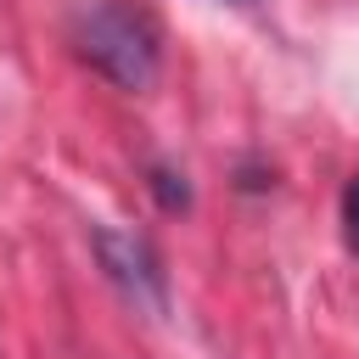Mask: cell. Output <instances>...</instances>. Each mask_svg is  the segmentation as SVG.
<instances>
[{"instance_id":"1","label":"cell","mask_w":359,"mask_h":359,"mask_svg":"<svg viewBox=\"0 0 359 359\" xmlns=\"http://www.w3.org/2000/svg\"><path fill=\"white\" fill-rule=\"evenodd\" d=\"M73 50L118 90H151L163 73V22L140 0H90L73 17Z\"/></svg>"},{"instance_id":"2","label":"cell","mask_w":359,"mask_h":359,"mask_svg":"<svg viewBox=\"0 0 359 359\" xmlns=\"http://www.w3.org/2000/svg\"><path fill=\"white\" fill-rule=\"evenodd\" d=\"M95 252H101V269H107L135 303L163 309V264H157V252H151L140 236H129V230H95Z\"/></svg>"},{"instance_id":"3","label":"cell","mask_w":359,"mask_h":359,"mask_svg":"<svg viewBox=\"0 0 359 359\" xmlns=\"http://www.w3.org/2000/svg\"><path fill=\"white\" fill-rule=\"evenodd\" d=\"M342 236H348V252L359 258V168L342 185Z\"/></svg>"}]
</instances>
